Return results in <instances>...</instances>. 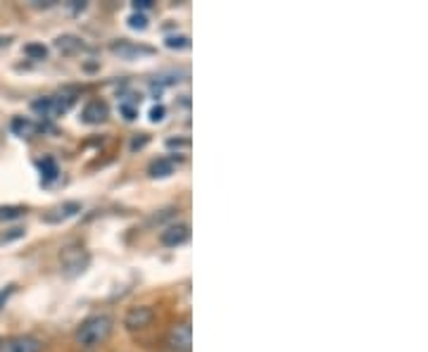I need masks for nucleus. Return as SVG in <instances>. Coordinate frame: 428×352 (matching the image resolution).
Wrapping results in <instances>:
<instances>
[{"instance_id": "f257e3e1", "label": "nucleus", "mask_w": 428, "mask_h": 352, "mask_svg": "<svg viewBox=\"0 0 428 352\" xmlns=\"http://www.w3.org/2000/svg\"><path fill=\"white\" fill-rule=\"evenodd\" d=\"M112 316L107 314H96L88 316L86 321H81V326L76 328V343L81 348H96V345L105 343L112 333Z\"/></svg>"}, {"instance_id": "f03ea898", "label": "nucleus", "mask_w": 428, "mask_h": 352, "mask_svg": "<svg viewBox=\"0 0 428 352\" xmlns=\"http://www.w3.org/2000/svg\"><path fill=\"white\" fill-rule=\"evenodd\" d=\"M71 103H74V98H64V95H46V98H39V100L31 103V110L36 115L41 117H57V115H64Z\"/></svg>"}, {"instance_id": "7ed1b4c3", "label": "nucleus", "mask_w": 428, "mask_h": 352, "mask_svg": "<svg viewBox=\"0 0 428 352\" xmlns=\"http://www.w3.org/2000/svg\"><path fill=\"white\" fill-rule=\"evenodd\" d=\"M88 252H86L81 245H69L60 252V262H62V269L74 276V274H81L86 266H88Z\"/></svg>"}, {"instance_id": "20e7f679", "label": "nucleus", "mask_w": 428, "mask_h": 352, "mask_svg": "<svg viewBox=\"0 0 428 352\" xmlns=\"http://www.w3.org/2000/svg\"><path fill=\"white\" fill-rule=\"evenodd\" d=\"M167 345L171 352H190L193 345V333H190V323L188 321H178L169 328L167 333Z\"/></svg>"}, {"instance_id": "39448f33", "label": "nucleus", "mask_w": 428, "mask_h": 352, "mask_svg": "<svg viewBox=\"0 0 428 352\" xmlns=\"http://www.w3.org/2000/svg\"><path fill=\"white\" fill-rule=\"evenodd\" d=\"M153 319H155L153 307H150V305H136V307H131L126 312L124 326L131 328V331H143V328H148L150 323H153Z\"/></svg>"}, {"instance_id": "423d86ee", "label": "nucleus", "mask_w": 428, "mask_h": 352, "mask_svg": "<svg viewBox=\"0 0 428 352\" xmlns=\"http://www.w3.org/2000/svg\"><path fill=\"white\" fill-rule=\"evenodd\" d=\"M41 341L36 336H12L5 343H0V352H41Z\"/></svg>"}, {"instance_id": "0eeeda50", "label": "nucleus", "mask_w": 428, "mask_h": 352, "mask_svg": "<svg viewBox=\"0 0 428 352\" xmlns=\"http://www.w3.org/2000/svg\"><path fill=\"white\" fill-rule=\"evenodd\" d=\"M190 238V227L188 224H171L160 234V243L167 245V248H176V245H183Z\"/></svg>"}, {"instance_id": "6e6552de", "label": "nucleus", "mask_w": 428, "mask_h": 352, "mask_svg": "<svg viewBox=\"0 0 428 352\" xmlns=\"http://www.w3.org/2000/svg\"><path fill=\"white\" fill-rule=\"evenodd\" d=\"M110 51L114 55H119L121 60H133V58H141V55H153V48L136 46L131 41H114L110 46Z\"/></svg>"}, {"instance_id": "1a4fd4ad", "label": "nucleus", "mask_w": 428, "mask_h": 352, "mask_svg": "<svg viewBox=\"0 0 428 352\" xmlns=\"http://www.w3.org/2000/svg\"><path fill=\"white\" fill-rule=\"evenodd\" d=\"M107 115H110V110H107V105L103 100H91L83 105L81 110V119L86 124H103Z\"/></svg>"}, {"instance_id": "9d476101", "label": "nucleus", "mask_w": 428, "mask_h": 352, "mask_svg": "<svg viewBox=\"0 0 428 352\" xmlns=\"http://www.w3.org/2000/svg\"><path fill=\"white\" fill-rule=\"evenodd\" d=\"M76 212H81V205L78 202H64V205H57V207H53L50 212L43 217L48 224H57V222H62V219H69V217H74Z\"/></svg>"}, {"instance_id": "9b49d317", "label": "nucleus", "mask_w": 428, "mask_h": 352, "mask_svg": "<svg viewBox=\"0 0 428 352\" xmlns=\"http://www.w3.org/2000/svg\"><path fill=\"white\" fill-rule=\"evenodd\" d=\"M55 46H57V51H60L62 55H74V53H78L83 48L81 38L71 36V33H64V36H60L55 41Z\"/></svg>"}, {"instance_id": "f8f14e48", "label": "nucleus", "mask_w": 428, "mask_h": 352, "mask_svg": "<svg viewBox=\"0 0 428 352\" xmlns=\"http://www.w3.org/2000/svg\"><path fill=\"white\" fill-rule=\"evenodd\" d=\"M150 176L155 179H164V176L174 174V157H157L153 165H150Z\"/></svg>"}, {"instance_id": "ddd939ff", "label": "nucleus", "mask_w": 428, "mask_h": 352, "mask_svg": "<svg viewBox=\"0 0 428 352\" xmlns=\"http://www.w3.org/2000/svg\"><path fill=\"white\" fill-rule=\"evenodd\" d=\"M39 169H41V176H43V181H53V179H57V162L53 160V157H46V160H41L39 162Z\"/></svg>"}, {"instance_id": "4468645a", "label": "nucleus", "mask_w": 428, "mask_h": 352, "mask_svg": "<svg viewBox=\"0 0 428 352\" xmlns=\"http://www.w3.org/2000/svg\"><path fill=\"white\" fill-rule=\"evenodd\" d=\"M12 131L17 133V136H24V138H29L31 133L36 131V126H34V122H29V119H24V117H17L12 122Z\"/></svg>"}, {"instance_id": "2eb2a0df", "label": "nucleus", "mask_w": 428, "mask_h": 352, "mask_svg": "<svg viewBox=\"0 0 428 352\" xmlns=\"http://www.w3.org/2000/svg\"><path fill=\"white\" fill-rule=\"evenodd\" d=\"M24 53H26L31 60H46V55H48L46 46H41V43H29V46L24 48Z\"/></svg>"}, {"instance_id": "dca6fc26", "label": "nucleus", "mask_w": 428, "mask_h": 352, "mask_svg": "<svg viewBox=\"0 0 428 352\" xmlns=\"http://www.w3.org/2000/svg\"><path fill=\"white\" fill-rule=\"evenodd\" d=\"M128 26L136 31H146L148 29V17L141 15V12H133V15L128 17Z\"/></svg>"}, {"instance_id": "f3484780", "label": "nucleus", "mask_w": 428, "mask_h": 352, "mask_svg": "<svg viewBox=\"0 0 428 352\" xmlns=\"http://www.w3.org/2000/svg\"><path fill=\"white\" fill-rule=\"evenodd\" d=\"M190 46V38L188 36H169L167 38V48H171V51H183V48Z\"/></svg>"}, {"instance_id": "a211bd4d", "label": "nucleus", "mask_w": 428, "mask_h": 352, "mask_svg": "<svg viewBox=\"0 0 428 352\" xmlns=\"http://www.w3.org/2000/svg\"><path fill=\"white\" fill-rule=\"evenodd\" d=\"M24 214V207H3L0 209V219H17Z\"/></svg>"}, {"instance_id": "6ab92c4d", "label": "nucleus", "mask_w": 428, "mask_h": 352, "mask_svg": "<svg viewBox=\"0 0 428 352\" xmlns=\"http://www.w3.org/2000/svg\"><path fill=\"white\" fill-rule=\"evenodd\" d=\"M164 115H167V110H164V105H155V108L150 110V119H153V122H162Z\"/></svg>"}, {"instance_id": "aec40b11", "label": "nucleus", "mask_w": 428, "mask_h": 352, "mask_svg": "<svg viewBox=\"0 0 428 352\" xmlns=\"http://www.w3.org/2000/svg\"><path fill=\"white\" fill-rule=\"evenodd\" d=\"M121 115H124L128 122H131V119H136V115H138V112H136V108H131V105H121Z\"/></svg>"}, {"instance_id": "412c9836", "label": "nucleus", "mask_w": 428, "mask_h": 352, "mask_svg": "<svg viewBox=\"0 0 428 352\" xmlns=\"http://www.w3.org/2000/svg\"><path fill=\"white\" fill-rule=\"evenodd\" d=\"M133 8H136V12H138V10H148V8H153V3H150V0H136Z\"/></svg>"}, {"instance_id": "4be33fe9", "label": "nucleus", "mask_w": 428, "mask_h": 352, "mask_svg": "<svg viewBox=\"0 0 428 352\" xmlns=\"http://www.w3.org/2000/svg\"><path fill=\"white\" fill-rule=\"evenodd\" d=\"M148 143V136H141V138H133L131 140V150H138V147H143Z\"/></svg>"}, {"instance_id": "5701e85b", "label": "nucleus", "mask_w": 428, "mask_h": 352, "mask_svg": "<svg viewBox=\"0 0 428 352\" xmlns=\"http://www.w3.org/2000/svg\"><path fill=\"white\" fill-rule=\"evenodd\" d=\"M167 145H169V147H185V145H188V140H178V138H169V140H167Z\"/></svg>"}]
</instances>
